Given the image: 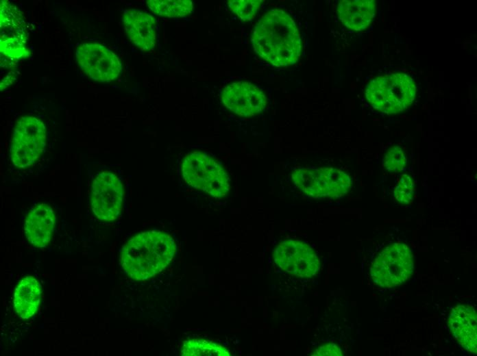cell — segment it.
Returning a JSON list of instances; mask_svg holds the SVG:
<instances>
[{
  "label": "cell",
  "mask_w": 477,
  "mask_h": 356,
  "mask_svg": "<svg viewBox=\"0 0 477 356\" xmlns=\"http://www.w3.org/2000/svg\"><path fill=\"white\" fill-rule=\"evenodd\" d=\"M254 51L276 67L295 64L302 53V40L296 24L286 12L276 9L263 15L252 34Z\"/></svg>",
  "instance_id": "cell-1"
},
{
  "label": "cell",
  "mask_w": 477,
  "mask_h": 356,
  "mask_svg": "<svg viewBox=\"0 0 477 356\" xmlns=\"http://www.w3.org/2000/svg\"><path fill=\"white\" fill-rule=\"evenodd\" d=\"M176 252L173 237L160 231L141 232L123 246L120 262L125 272L136 281L149 279L162 272Z\"/></svg>",
  "instance_id": "cell-2"
},
{
  "label": "cell",
  "mask_w": 477,
  "mask_h": 356,
  "mask_svg": "<svg viewBox=\"0 0 477 356\" xmlns=\"http://www.w3.org/2000/svg\"><path fill=\"white\" fill-rule=\"evenodd\" d=\"M417 86L413 78L403 72L373 77L365 88V97L376 110L386 114H399L414 102Z\"/></svg>",
  "instance_id": "cell-3"
},
{
  "label": "cell",
  "mask_w": 477,
  "mask_h": 356,
  "mask_svg": "<svg viewBox=\"0 0 477 356\" xmlns=\"http://www.w3.org/2000/svg\"><path fill=\"white\" fill-rule=\"evenodd\" d=\"M182 175L190 186L215 198L225 197L230 191V179L223 166L204 151L186 154L181 166Z\"/></svg>",
  "instance_id": "cell-4"
},
{
  "label": "cell",
  "mask_w": 477,
  "mask_h": 356,
  "mask_svg": "<svg viewBox=\"0 0 477 356\" xmlns=\"http://www.w3.org/2000/svg\"><path fill=\"white\" fill-rule=\"evenodd\" d=\"M291 178L304 194L313 199H338L346 195L352 179L344 170L334 167L299 168Z\"/></svg>",
  "instance_id": "cell-5"
},
{
  "label": "cell",
  "mask_w": 477,
  "mask_h": 356,
  "mask_svg": "<svg viewBox=\"0 0 477 356\" xmlns=\"http://www.w3.org/2000/svg\"><path fill=\"white\" fill-rule=\"evenodd\" d=\"M413 255L411 249L402 242L386 246L374 259L370 274L374 283L392 288L406 282L413 275Z\"/></svg>",
  "instance_id": "cell-6"
},
{
  "label": "cell",
  "mask_w": 477,
  "mask_h": 356,
  "mask_svg": "<svg viewBox=\"0 0 477 356\" xmlns=\"http://www.w3.org/2000/svg\"><path fill=\"white\" fill-rule=\"evenodd\" d=\"M46 140V127L42 120L35 116H22L16 123L12 134V164L20 169L34 165L45 151Z\"/></svg>",
  "instance_id": "cell-7"
},
{
  "label": "cell",
  "mask_w": 477,
  "mask_h": 356,
  "mask_svg": "<svg viewBox=\"0 0 477 356\" xmlns=\"http://www.w3.org/2000/svg\"><path fill=\"white\" fill-rule=\"evenodd\" d=\"M273 259L281 270L300 278H311L320 268V260L315 250L299 240L278 243L273 250Z\"/></svg>",
  "instance_id": "cell-8"
},
{
  "label": "cell",
  "mask_w": 477,
  "mask_h": 356,
  "mask_svg": "<svg viewBox=\"0 0 477 356\" xmlns=\"http://www.w3.org/2000/svg\"><path fill=\"white\" fill-rule=\"evenodd\" d=\"M76 61L82 70L91 79L110 82L121 73L119 58L108 48L97 42H84L75 51Z\"/></svg>",
  "instance_id": "cell-9"
},
{
  "label": "cell",
  "mask_w": 477,
  "mask_h": 356,
  "mask_svg": "<svg viewBox=\"0 0 477 356\" xmlns=\"http://www.w3.org/2000/svg\"><path fill=\"white\" fill-rule=\"evenodd\" d=\"M123 198V185L115 174L107 170L97 174L92 184L90 205L98 219L115 220L121 212Z\"/></svg>",
  "instance_id": "cell-10"
},
{
  "label": "cell",
  "mask_w": 477,
  "mask_h": 356,
  "mask_svg": "<svg viewBox=\"0 0 477 356\" xmlns=\"http://www.w3.org/2000/svg\"><path fill=\"white\" fill-rule=\"evenodd\" d=\"M221 99L227 109L244 117L261 113L267 103L263 91L247 81H236L227 85L221 91Z\"/></svg>",
  "instance_id": "cell-11"
},
{
  "label": "cell",
  "mask_w": 477,
  "mask_h": 356,
  "mask_svg": "<svg viewBox=\"0 0 477 356\" xmlns=\"http://www.w3.org/2000/svg\"><path fill=\"white\" fill-rule=\"evenodd\" d=\"M122 21L132 43L143 51H149L156 44V21L148 13L135 9L124 12Z\"/></svg>",
  "instance_id": "cell-12"
},
{
  "label": "cell",
  "mask_w": 477,
  "mask_h": 356,
  "mask_svg": "<svg viewBox=\"0 0 477 356\" xmlns=\"http://www.w3.org/2000/svg\"><path fill=\"white\" fill-rule=\"evenodd\" d=\"M56 225V214L51 207L40 203L27 214L24 231L28 242L38 248L45 247L51 241Z\"/></svg>",
  "instance_id": "cell-13"
},
{
  "label": "cell",
  "mask_w": 477,
  "mask_h": 356,
  "mask_svg": "<svg viewBox=\"0 0 477 356\" xmlns=\"http://www.w3.org/2000/svg\"><path fill=\"white\" fill-rule=\"evenodd\" d=\"M448 327L465 349L477 353V316L472 306L458 305L452 308L448 316Z\"/></svg>",
  "instance_id": "cell-14"
},
{
  "label": "cell",
  "mask_w": 477,
  "mask_h": 356,
  "mask_svg": "<svg viewBox=\"0 0 477 356\" xmlns=\"http://www.w3.org/2000/svg\"><path fill=\"white\" fill-rule=\"evenodd\" d=\"M376 12L375 0H341L337 7L339 20L347 28L356 31L367 29Z\"/></svg>",
  "instance_id": "cell-15"
},
{
  "label": "cell",
  "mask_w": 477,
  "mask_h": 356,
  "mask_svg": "<svg viewBox=\"0 0 477 356\" xmlns=\"http://www.w3.org/2000/svg\"><path fill=\"white\" fill-rule=\"evenodd\" d=\"M42 295L41 286L32 276L23 278L15 288L13 304L16 314L23 319L32 317L38 311Z\"/></svg>",
  "instance_id": "cell-16"
},
{
  "label": "cell",
  "mask_w": 477,
  "mask_h": 356,
  "mask_svg": "<svg viewBox=\"0 0 477 356\" xmlns=\"http://www.w3.org/2000/svg\"><path fill=\"white\" fill-rule=\"evenodd\" d=\"M0 24L1 40L14 38L26 42L27 32L24 16L9 1H1Z\"/></svg>",
  "instance_id": "cell-17"
},
{
  "label": "cell",
  "mask_w": 477,
  "mask_h": 356,
  "mask_svg": "<svg viewBox=\"0 0 477 356\" xmlns=\"http://www.w3.org/2000/svg\"><path fill=\"white\" fill-rule=\"evenodd\" d=\"M147 5L154 13L168 18L184 17L193 10L190 0H148Z\"/></svg>",
  "instance_id": "cell-18"
},
{
  "label": "cell",
  "mask_w": 477,
  "mask_h": 356,
  "mask_svg": "<svg viewBox=\"0 0 477 356\" xmlns=\"http://www.w3.org/2000/svg\"><path fill=\"white\" fill-rule=\"evenodd\" d=\"M183 356H230V351L225 346L204 339H192L184 342L182 348Z\"/></svg>",
  "instance_id": "cell-19"
},
{
  "label": "cell",
  "mask_w": 477,
  "mask_h": 356,
  "mask_svg": "<svg viewBox=\"0 0 477 356\" xmlns=\"http://www.w3.org/2000/svg\"><path fill=\"white\" fill-rule=\"evenodd\" d=\"M23 42L14 38L1 40L0 52L3 60L15 62L29 58L32 53Z\"/></svg>",
  "instance_id": "cell-20"
},
{
  "label": "cell",
  "mask_w": 477,
  "mask_h": 356,
  "mask_svg": "<svg viewBox=\"0 0 477 356\" xmlns=\"http://www.w3.org/2000/svg\"><path fill=\"white\" fill-rule=\"evenodd\" d=\"M262 3L261 0L228 1L230 10L244 21H249L254 18Z\"/></svg>",
  "instance_id": "cell-21"
},
{
  "label": "cell",
  "mask_w": 477,
  "mask_h": 356,
  "mask_svg": "<svg viewBox=\"0 0 477 356\" xmlns=\"http://www.w3.org/2000/svg\"><path fill=\"white\" fill-rule=\"evenodd\" d=\"M406 161L404 149L399 145H394L384 155L383 166L389 173H399L405 168Z\"/></svg>",
  "instance_id": "cell-22"
},
{
  "label": "cell",
  "mask_w": 477,
  "mask_h": 356,
  "mask_svg": "<svg viewBox=\"0 0 477 356\" xmlns=\"http://www.w3.org/2000/svg\"><path fill=\"white\" fill-rule=\"evenodd\" d=\"M415 183L411 176L402 174L394 189V197L397 202L404 205L409 204L414 196Z\"/></svg>",
  "instance_id": "cell-23"
},
{
  "label": "cell",
  "mask_w": 477,
  "mask_h": 356,
  "mask_svg": "<svg viewBox=\"0 0 477 356\" xmlns=\"http://www.w3.org/2000/svg\"><path fill=\"white\" fill-rule=\"evenodd\" d=\"M311 355L315 356H342L341 349L335 344L328 343L317 348Z\"/></svg>",
  "instance_id": "cell-24"
}]
</instances>
